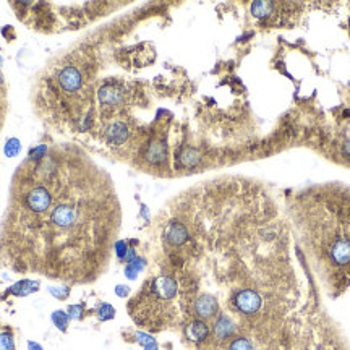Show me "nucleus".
I'll return each mask as SVG.
<instances>
[{
    "label": "nucleus",
    "mask_w": 350,
    "mask_h": 350,
    "mask_svg": "<svg viewBox=\"0 0 350 350\" xmlns=\"http://www.w3.org/2000/svg\"><path fill=\"white\" fill-rule=\"evenodd\" d=\"M23 187V225L31 232L36 268L67 281L98 276L120 221L104 170L78 152L42 149Z\"/></svg>",
    "instance_id": "1"
},
{
    "label": "nucleus",
    "mask_w": 350,
    "mask_h": 350,
    "mask_svg": "<svg viewBox=\"0 0 350 350\" xmlns=\"http://www.w3.org/2000/svg\"><path fill=\"white\" fill-rule=\"evenodd\" d=\"M319 222H306V245L327 274L350 277V211L313 214Z\"/></svg>",
    "instance_id": "2"
},
{
    "label": "nucleus",
    "mask_w": 350,
    "mask_h": 350,
    "mask_svg": "<svg viewBox=\"0 0 350 350\" xmlns=\"http://www.w3.org/2000/svg\"><path fill=\"white\" fill-rule=\"evenodd\" d=\"M262 305H265V300L259 292L254 289H242L233 295V306L243 315H256L262 308Z\"/></svg>",
    "instance_id": "3"
},
{
    "label": "nucleus",
    "mask_w": 350,
    "mask_h": 350,
    "mask_svg": "<svg viewBox=\"0 0 350 350\" xmlns=\"http://www.w3.org/2000/svg\"><path fill=\"white\" fill-rule=\"evenodd\" d=\"M217 310H219V303L216 298L211 295H203L195 302V313L198 318H203V319L213 318L217 313Z\"/></svg>",
    "instance_id": "4"
},
{
    "label": "nucleus",
    "mask_w": 350,
    "mask_h": 350,
    "mask_svg": "<svg viewBox=\"0 0 350 350\" xmlns=\"http://www.w3.org/2000/svg\"><path fill=\"white\" fill-rule=\"evenodd\" d=\"M165 238L172 246H179L182 243H185L188 240V232L185 229V225L177 221H172L165 229Z\"/></svg>",
    "instance_id": "5"
},
{
    "label": "nucleus",
    "mask_w": 350,
    "mask_h": 350,
    "mask_svg": "<svg viewBox=\"0 0 350 350\" xmlns=\"http://www.w3.org/2000/svg\"><path fill=\"white\" fill-rule=\"evenodd\" d=\"M58 81H60V86L65 91H75L76 88L81 84V75H79L78 68L75 67H65L60 75H58Z\"/></svg>",
    "instance_id": "6"
},
{
    "label": "nucleus",
    "mask_w": 350,
    "mask_h": 350,
    "mask_svg": "<svg viewBox=\"0 0 350 350\" xmlns=\"http://www.w3.org/2000/svg\"><path fill=\"white\" fill-rule=\"evenodd\" d=\"M208 334H209V329H208V326L203 323V321H193V323L187 327L188 339L196 340V342H201L203 339H206Z\"/></svg>",
    "instance_id": "7"
},
{
    "label": "nucleus",
    "mask_w": 350,
    "mask_h": 350,
    "mask_svg": "<svg viewBox=\"0 0 350 350\" xmlns=\"http://www.w3.org/2000/svg\"><path fill=\"white\" fill-rule=\"evenodd\" d=\"M233 331H235V324H233L227 316H222L217 319V323L214 326V332H216L217 339H227L233 334Z\"/></svg>",
    "instance_id": "8"
},
{
    "label": "nucleus",
    "mask_w": 350,
    "mask_h": 350,
    "mask_svg": "<svg viewBox=\"0 0 350 350\" xmlns=\"http://www.w3.org/2000/svg\"><path fill=\"white\" fill-rule=\"evenodd\" d=\"M229 350H253V344L245 337H237L235 340H232Z\"/></svg>",
    "instance_id": "9"
},
{
    "label": "nucleus",
    "mask_w": 350,
    "mask_h": 350,
    "mask_svg": "<svg viewBox=\"0 0 350 350\" xmlns=\"http://www.w3.org/2000/svg\"><path fill=\"white\" fill-rule=\"evenodd\" d=\"M0 350H15V345H13V339L10 334H0Z\"/></svg>",
    "instance_id": "10"
},
{
    "label": "nucleus",
    "mask_w": 350,
    "mask_h": 350,
    "mask_svg": "<svg viewBox=\"0 0 350 350\" xmlns=\"http://www.w3.org/2000/svg\"><path fill=\"white\" fill-rule=\"evenodd\" d=\"M29 350H42L38 344H34V342H29Z\"/></svg>",
    "instance_id": "11"
}]
</instances>
